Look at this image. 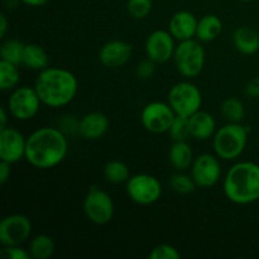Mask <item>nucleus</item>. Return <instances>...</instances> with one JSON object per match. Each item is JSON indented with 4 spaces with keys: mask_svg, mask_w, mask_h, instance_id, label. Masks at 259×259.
Segmentation results:
<instances>
[{
    "mask_svg": "<svg viewBox=\"0 0 259 259\" xmlns=\"http://www.w3.org/2000/svg\"><path fill=\"white\" fill-rule=\"evenodd\" d=\"M83 212L93 224L105 225L113 220L115 206L108 192L91 186L83 199Z\"/></svg>",
    "mask_w": 259,
    "mask_h": 259,
    "instance_id": "1a4fd4ad",
    "label": "nucleus"
},
{
    "mask_svg": "<svg viewBox=\"0 0 259 259\" xmlns=\"http://www.w3.org/2000/svg\"><path fill=\"white\" fill-rule=\"evenodd\" d=\"M176 46V39L168 30L157 29L147 38L146 55L157 65L166 63L174 60Z\"/></svg>",
    "mask_w": 259,
    "mask_h": 259,
    "instance_id": "ddd939ff",
    "label": "nucleus"
},
{
    "mask_svg": "<svg viewBox=\"0 0 259 259\" xmlns=\"http://www.w3.org/2000/svg\"><path fill=\"white\" fill-rule=\"evenodd\" d=\"M168 185L172 191L180 195L192 194L195 191V189L197 187L191 175L184 174V171H179L175 175H172L169 177Z\"/></svg>",
    "mask_w": 259,
    "mask_h": 259,
    "instance_id": "cd10ccee",
    "label": "nucleus"
},
{
    "mask_svg": "<svg viewBox=\"0 0 259 259\" xmlns=\"http://www.w3.org/2000/svg\"><path fill=\"white\" fill-rule=\"evenodd\" d=\"M156 62H153L152 60H149L148 57H147V60H143L141 61V62L138 63V66H137V70H136V73H137V77L139 78V80H149V78L153 77L154 72H156Z\"/></svg>",
    "mask_w": 259,
    "mask_h": 259,
    "instance_id": "2f4dec72",
    "label": "nucleus"
},
{
    "mask_svg": "<svg viewBox=\"0 0 259 259\" xmlns=\"http://www.w3.org/2000/svg\"><path fill=\"white\" fill-rule=\"evenodd\" d=\"M56 245L52 237L47 234H38L30 240L29 250L30 257L34 259H48L55 254Z\"/></svg>",
    "mask_w": 259,
    "mask_h": 259,
    "instance_id": "5701e85b",
    "label": "nucleus"
},
{
    "mask_svg": "<svg viewBox=\"0 0 259 259\" xmlns=\"http://www.w3.org/2000/svg\"><path fill=\"white\" fill-rule=\"evenodd\" d=\"M176 118V113L168 103L152 101L143 108L141 113L142 125L153 134L168 133L172 123Z\"/></svg>",
    "mask_w": 259,
    "mask_h": 259,
    "instance_id": "9d476101",
    "label": "nucleus"
},
{
    "mask_svg": "<svg viewBox=\"0 0 259 259\" xmlns=\"http://www.w3.org/2000/svg\"><path fill=\"white\" fill-rule=\"evenodd\" d=\"M78 125H80V120L75 119V116L66 115L58 123V128L67 136L70 133H77L78 134Z\"/></svg>",
    "mask_w": 259,
    "mask_h": 259,
    "instance_id": "72a5a7b5",
    "label": "nucleus"
},
{
    "mask_svg": "<svg viewBox=\"0 0 259 259\" xmlns=\"http://www.w3.org/2000/svg\"><path fill=\"white\" fill-rule=\"evenodd\" d=\"M233 43L243 55H254L259 51V33L250 27H238L233 33Z\"/></svg>",
    "mask_w": 259,
    "mask_h": 259,
    "instance_id": "aec40b11",
    "label": "nucleus"
},
{
    "mask_svg": "<svg viewBox=\"0 0 259 259\" xmlns=\"http://www.w3.org/2000/svg\"><path fill=\"white\" fill-rule=\"evenodd\" d=\"M239 2H243V3H250V2H254V0H239Z\"/></svg>",
    "mask_w": 259,
    "mask_h": 259,
    "instance_id": "ea45409f",
    "label": "nucleus"
},
{
    "mask_svg": "<svg viewBox=\"0 0 259 259\" xmlns=\"http://www.w3.org/2000/svg\"><path fill=\"white\" fill-rule=\"evenodd\" d=\"M8 32V20L4 14L0 15V37L5 38V34Z\"/></svg>",
    "mask_w": 259,
    "mask_h": 259,
    "instance_id": "58836bf2",
    "label": "nucleus"
},
{
    "mask_svg": "<svg viewBox=\"0 0 259 259\" xmlns=\"http://www.w3.org/2000/svg\"><path fill=\"white\" fill-rule=\"evenodd\" d=\"M167 103L171 105L176 115L190 118L201 109L202 94L195 83L190 81H180L169 89Z\"/></svg>",
    "mask_w": 259,
    "mask_h": 259,
    "instance_id": "423d86ee",
    "label": "nucleus"
},
{
    "mask_svg": "<svg viewBox=\"0 0 259 259\" xmlns=\"http://www.w3.org/2000/svg\"><path fill=\"white\" fill-rule=\"evenodd\" d=\"M191 176L200 189H210L222 179V164L217 154L202 153L194 159Z\"/></svg>",
    "mask_w": 259,
    "mask_h": 259,
    "instance_id": "f8f14e48",
    "label": "nucleus"
},
{
    "mask_svg": "<svg viewBox=\"0 0 259 259\" xmlns=\"http://www.w3.org/2000/svg\"><path fill=\"white\" fill-rule=\"evenodd\" d=\"M25 45L20 42L17 38H8L4 39L0 47V57L3 61L14 63V65H22L23 56H24Z\"/></svg>",
    "mask_w": 259,
    "mask_h": 259,
    "instance_id": "b1692460",
    "label": "nucleus"
},
{
    "mask_svg": "<svg viewBox=\"0 0 259 259\" xmlns=\"http://www.w3.org/2000/svg\"><path fill=\"white\" fill-rule=\"evenodd\" d=\"M223 20L215 14H206L199 19L196 29V39L201 43H209L217 39L223 33Z\"/></svg>",
    "mask_w": 259,
    "mask_h": 259,
    "instance_id": "412c9836",
    "label": "nucleus"
},
{
    "mask_svg": "<svg viewBox=\"0 0 259 259\" xmlns=\"http://www.w3.org/2000/svg\"><path fill=\"white\" fill-rule=\"evenodd\" d=\"M2 255L8 259H29V250L23 249L20 245H13V247H3Z\"/></svg>",
    "mask_w": 259,
    "mask_h": 259,
    "instance_id": "473e14b6",
    "label": "nucleus"
},
{
    "mask_svg": "<svg viewBox=\"0 0 259 259\" xmlns=\"http://www.w3.org/2000/svg\"><path fill=\"white\" fill-rule=\"evenodd\" d=\"M125 185L126 195L129 199L143 206L156 204L163 194L159 180L149 174L133 175Z\"/></svg>",
    "mask_w": 259,
    "mask_h": 259,
    "instance_id": "0eeeda50",
    "label": "nucleus"
},
{
    "mask_svg": "<svg viewBox=\"0 0 259 259\" xmlns=\"http://www.w3.org/2000/svg\"><path fill=\"white\" fill-rule=\"evenodd\" d=\"M189 120L191 137L197 141H207V139L212 138L218 129L214 116L201 109L192 114Z\"/></svg>",
    "mask_w": 259,
    "mask_h": 259,
    "instance_id": "a211bd4d",
    "label": "nucleus"
},
{
    "mask_svg": "<svg viewBox=\"0 0 259 259\" xmlns=\"http://www.w3.org/2000/svg\"><path fill=\"white\" fill-rule=\"evenodd\" d=\"M110 126L109 118L101 111H91L80 119L78 134L86 141H96L105 136Z\"/></svg>",
    "mask_w": 259,
    "mask_h": 259,
    "instance_id": "f3484780",
    "label": "nucleus"
},
{
    "mask_svg": "<svg viewBox=\"0 0 259 259\" xmlns=\"http://www.w3.org/2000/svg\"><path fill=\"white\" fill-rule=\"evenodd\" d=\"M8 108L2 106L0 109V129H4L8 126V116L10 115L9 110H7Z\"/></svg>",
    "mask_w": 259,
    "mask_h": 259,
    "instance_id": "e433bc0d",
    "label": "nucleus"
},
{
    "mask_svg": "<svg viewBox=\"0 0 259 259\" xmlns=\"http://www.w3.org/2000/svg\"><path fill=\"white\" fill-rule=\"evenodd\" d=\"M151 259H180L181 253L176 247L171 244H159L154 247L149 253Z\"/></svg>",
    "mask_w": 259,
    "mask_h": 259,
    "instance_id": "7c9ffc66",
    "label": "nucleus"
},
{
    "mask_svg": "<svg viewBox=\"0 0 259 259\" xmlns=\"http://www.w3.org/2000/svg\"><path fill=\"white\" fill-rule=\"evenodd\" d=\"M20 81V72L18 65L0 61V89L3 91H12L18 88Z\"/></svg>",
    "mask_w": 259,
    "mask_h": 259,
    "instance_id": "a878e982",
    "label": "nucleus"
},
{
    "mask_svg": "<svg viewBox=\"0 0 259 259\" xmlns=\"http://www.w3.org/2000/svg\"><path fill=\"white\" fill-rule=\"evenodd\" d=\"M168 134L174 142L187 141V139L191 137L189 118H186V116L176 115L171 128H169Z\"/></svg>",
    "mask_w": 259,
    "mask_h": 259,
    "instance_id": "c85d7f7f",
    "label": "nucleus"
},
{
    "mask_svg": "<svg viewBox=\"0 0 259 259\" xmlns=\"http://www.w3.org/2000/svg\"><path fill=\"white\" fill-rule=\"evenodd\" d=\"M23 4L29 5V7H43V5L48 4L51 0H19Z\"/></svg>",
    "mask_w": 259,
    "mask_h": 259,
    "instance_id": "4c0bfd02",
    "label": "nucleus"
},
{
    "mask_svg": "<svg viewBox=\"0 0 259 259\" xmlns=\"http://www.w3.org/2000/svg\"><path fill=\"white\" fill-rule=\"evenodd\" d=\"M206 61V52L199 39L179 42L174 55V62L180 75L186 78L197 77L202 72Z\"/></svg>",
    "mask_w": 259,
    "mask_h": 259,
    "instance_id": "39448f33",
    "label": "nucleus"
},
{
    "mask_svg": "<svg viewBox=\"0 0 259 259\" xmlns=\"http://www.w3.org/2000/svg\"><path fill=\"white\" fill-rule=\"evenodd\" d=\"M199 19L189 10H180L175 13L168 22V32L175 37V39L182 40L196 38V29Z\"/></svg>",
    "mask_w": 259,
    "mask_h": 259,
    "instance_id": "dca6fc26",
    "label": "nucleus"
},
{
    "mask_svg": "<svg viewBox=\"0 0 259 259\" xmlns=\"http://www.w3.org/2000/svg\"><path fill=\"white\" fill-rule=\"evenodd\" d=\"M25 67L33 71H43L50 67V56L42 46L37 43H28L24 48L23 63Z\"/></svg>",
    "mask_w": 259,
    "mask_h": 259,
    "instance_id": "4be33fe9",
    "label": "nucleus"
},
{
    "mask_svg": "<svg viewBox=\"0 0 259 259\" xmlns=\"http://www.w3.org/2000/svg\"><path fill=\"white\" fill-rule=\"evenodd\" d=\"M27 138L18 129L7 126L0 129V161L14 164L25 158Z\"/></svg>",
    "mask_w": 259,
    "mask_h": 259,
    "instance_id": "4468645a",
    "label": "nucleus"
},
{
    "mask_svg": "<svg viewBox=\"0 0 259 259\" xmlns=\"http://www.w3.org/2000/svg\"><path fill=\"white\" fill-rule=\"evenodd\" d=\"M104 177L110 184H126L128 180L132 177L131 169L124 162L113 159V161H109L104 167Z\"/></svg>",
    "mask_w": 259,
    "mask_h": 259,
    "instance_id": "393cba45",
    "label": "nucleus"
},
{
    "mask_svg": "<svg viewBox=\"0 0 259 259\" xmlns=\"http://www.w3.org/2000/svg\"><path fill=\"white\" fill-rule=\"evenodd\" d=\"M224 194L233 204L249 205L259 200V164L243 161L233 164L224 177Z\"/></svg>",
    "mask_w": 259,
    "mask_h": 259,
    "instance_id": "7ed1b4c3",
    "label": "nucleus"
},
{
    "mask_svg": "<svg viewBox=\"0 0 259 259\" xmlns=\"http://www.w3.org/2000/svg\"><path fill=\"white\" fill-rule=\"evenodd\" d=\"M68 142L60 128L42 126L27 137L25 158L30 166L50 169L58 166L66 158Z\"/></svg>",
    "mask_w": 259,
    "mask_h": 259,
    "instance_id": "f257e3e1",
    "label": "nucleus"
},
{
    "mask_svg": "<svg viewBox=\"0 0 259 259\" xmlns=\"http://www.w3.org/2000/svg\"><path fill=\"white\" fill-rule=\"evenodd\" d=\"M245 94H247L249 98H254V99L259 98V76L258 77L252 78V80L247 83Z\"/></svg>",
    "mask_w": 259,
    "mask_h": 259,
    "instance_id": "f704fd0d",
    "label": "nucleus"
},
{
    "mask_svg": "<svg viewBox=\"0 0 259 259\" xmlns=\"http://www.w3.org/2000/svg\"><path fill=\"white\" fill-rule=\"evenodd\" d=\"M34 89L43 105L57 109L68 105L75 99L78 81L66 68L47 67L38 73Z\"/></svg>",
    "mask_w": 259,
    "mask_h": 259,
    "instance_id": "f03ea898",
    "label": "nucleus"
},
{
    "mask_svg": "<svg viewBox=\"0 0 259 259\" xmlns=\"http://www.w3.org/2000/svg\"><path fill=\"white\" fill-rule=\"evenodd\" d=\"M153 8V0H126V10L133 19L141 20L148 17Z\"/></svg>",
    "mask_w": 259,
    "mask_h": 259,
    "instance_id": "c756f323",
    "label": "nucleus"
},
{
    "mask_svg": "<svg viewBox=\"0 0 259 259\" xmlns=\"http://www.w3.org/2000/svg\"><path fill=\"white\" fill-rule=\"evenodd\" d=\"M194 159V151L187 141L174 142L169 147L168 161L177 171H186L187 168H191Z\"/></svg>",
    "mask_w": 259,
    "mask_h": 259,
    "instance_id": "6ab92c4d",
    "label": "nucleus"
},
{
    "mask_svg": "<svg viewBox=\"0 0 259 259\" xmlns=\"http://www.w3.org/2000/svg\"><path fill=\"white\" fill-rule=\"evenodd\" d=\"M222 114L229 123H242L245 116V108L238 98H228L222 104Z\"/></svg>",
    "mask_w": 259,
    "mask_h": 259,
    "instance_id": "bb28decb",
    "label": "nucleus"
},
{
    "mask_svg": "<svg viewBox=\"0 0 259 259\" xmlns=\"http://www.w3.org/2000/svg\"><path fill=\"white\" fill-rule=\"evenodd\" d=\"M133 55V46L126 40L113 39L103 45L99 51V61L108 68H118L126 65Z\"/></svg>",
    "mask_w": 259,
    "mask_h": 259,
    "instance_id": "2eb2a0df",
    "label": "nucleus"
},
{
    "mask_svg": "<svg viewBox=\"0 0 259 259\" xmlns=\"http://www.w3.org/2000/svg\"><path fill=\"white\" fill-rule=\"evenodd\" d=\"M43 105L34 86H18L8 99V110L17 120L27 121L34 118Z\"/></svg>",
    "mask_w": 259,
    "mask_h": 259,
    "instance_id": "6e6552de",
    "label": "nucleus"
},
{
    "mask_svg": "<svg viewBox=\"0 0 259 259\" xmlns=\"http://www.w3.org/2000/svg\"><path fill=\"white\" fill-rule=\"evenodd\" d=\"M10 174H12V164L8 163V162L0 161V184H7Z\"/></svg>",
    "mask_w": 259,
    "mask_h": 259,
    "instance_id": "c9c22d12",
    "label": "nucleus"
},
{
    "mask_svg": "<svg viewBox=\"0 0 259 259\" xmlns=\"http://www.w3.org/2000/svg\"><path fill=\"white\" fill-rule=\"evenodd\" d=\"M32 228V222L25 215H7L0 222V244L3 247L22 245L29 239Z\"/></svg>",
    "mask_w": 259,
    "mask_h": 259,
    "instance_id": "9b49d317",
    "label": "nucleus"
},
{
    "mask_svg": "<svg viewBox=\"0 0 259 259\" xmlns=\"http://www.w3.org/2000/svg\"><path fill=\"white\" fill-rule=\"evenodd\" d=\"M249 129L242 123H229L217 129L212 137L214 153L223 161H234L247 147Z\"/></svg>",
    "mask_w": 259,
    "mask_h": 259,
    "instance_id": "20e7f679",
    "label": "nucleus"
}]
</instances>
